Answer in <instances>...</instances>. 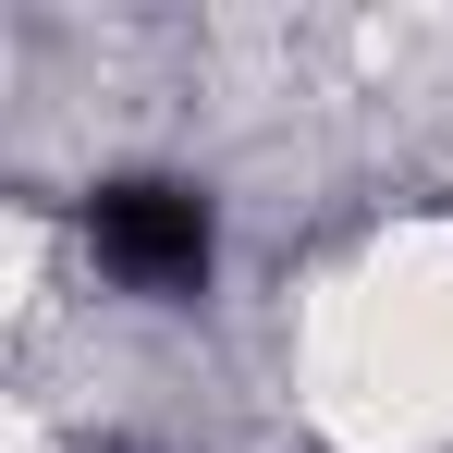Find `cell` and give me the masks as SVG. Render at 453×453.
Instances as JSON below:
<instances>
[{
  "label": "cell",
  "mask_w": 453,
  "mask_h": 453,
  "mask_svg": "<svg viewBox=\"0 0 453 453\" xmlns=\"http://www.w3.org/2000/svg\"><path fill=\"white\" fill-rule=\"evenodd\" d=\"M86 245H98V270L123 282V295H209V257H221V233H209V196L196 184H172V172H123V184H98L86 196Z\"/></svg>",
  "instance_id": "obj_1"
}]
</instances>
